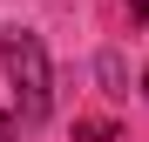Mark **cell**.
Instances as JSON below:
<instances>
[{"label":"cell","instance_id":"6da1fadb","mask_svg":"<svg viewBox=\"0 0 149 142\" xmlns=\"http://www.w3.org/2000/svg\"><path fill=\"white\" fill-rule=\"evenodd\" d=\"M0 68L14 81V122L20 129H41L47 108H54V75H47V47L41 34H0Z\"/></svg>","mask_w":149,"mask_h":142},{"label":"cell","instance_id":"7a4b0ae2","mask_svg":"<svg viewBox=\"0 0 149 142\" xmlns=\"http://www.w3.org/2000/svg\"><path fill=\"white\" fill-rule=\"evenodd\" d=\"M74 142H115V122H102V115H88V122H74Z\"/></svg>","mask_w":149,"mask_h":142},{"label":"cell","instance_id":"3957f363","mask_svg":"<svg viewBox=\"0 0 149 142\" xmlns=\"http://www.w3.org/2000/svg\"><path fill=\"white\" fill-rule=\"evenodd\" d=\"M0 142H14V122H7V115H0Z\"/></svg>","mask_w":149,"mask_h":142},{"label":"cell","instance_id":"277c9868","mask_svg":"<svg viewBox=\"0 0 149 142\" xmlns=\"http://www.w3.org/2000/svg\"><path fill=\"white\" fill-rule=\"evenodd\" d=\"M142 95H149V75H142Z\"/></svg>","mask_w":149,"mask_h":142}]
</instances>
